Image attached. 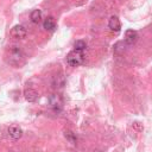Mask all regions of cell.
Returning a JSON list of instances; mask_svg holds the SVG:
<instances>
[{"label":"cell","instance_id":"277c9868","mask_svg":"<svg viewBox=\"0 0 152 152\" xmlns=\"http://www.w3.org/2000/svg\"><path fill=\"white\" fill-rule=\"evenodd\" d=\"M10 34H11V37H13L15 39H23V38L26 37L27 31H26L25 26H23V25H15V26L12 27Z\"/></svg>","mask_w":152,"mask_h":152},{"label":"cell","instance_id":"ba28073f","mask_svg":"<svg viewBox=\"0 0 152 152\" xmlns=\"http://www.w3.org/2000/svg\"><path fill=\"white\" fill-rule=\"evenodd\" d=\"M24 96H25L26 101H28V102H36L38 100V97H39L38 93L34 89H31V88H28V89H26L24 91Z\"/></svg>","mask_w":152,"mask_h":152},{"label":"cell","instance_id":"5b68a950","mask_svg":"<svg viewBox=\"0 0 152 152\" xmlns=\"http://www.w3.org/2000/svg\"><path fill=\"white\" fill-rule=\"evenodd\" d=\"M8 134H10V137H11L12 139L18 140V139H20L21 135H23V129H21V127L18 126V125H11V126L8 127Z\"/></svg>","mask_w":152,"mask_h":152},{"label":"cell","instance_id":"7c38bea8","mask_svg":"<svg viewBox=\"0 0 152 152\" xmlns=\"http://www.w3.org/2000/svg\"><path fill=\"white\" fill-rule=\"evenodd\" d=\"M86 46H87V44H86L84 40H76V42L74 43V48H75V50H77V51H83V50L86 49Z\"/></svg>","mask_w":152,"mask_h":152},{"label":"cell","instance_id":"30bf717a","mask_svg":"<svg viewBox=\"0 0 152 152\" xmlns=\"http://www.w3.org/2000/svg\"><path fill=\"white\" fill-rule=\"evenodd\" d=\"M30 19L34 24L40 23V20H42V11L40 10H33L31 12V14H30Z\"/></svg>","mask_w":152,"mask_h":152},{"label":"cell","instance_id":"8992f818","mask_svg":"<svg viewBox=\"0 0 152 152\" xmlns=\"http://www.w3.org/2000/svg\"><path fill=\"white\" fill-rule=\"evenodd\" d=\"M138 40V33L134 30H127L125 32V43L127 45H133Z\"/></svg>","mask_w":152,"mask_h":152},{"label":"cell","instance_id":"6da1fadb","mask_svg":"<svg viewBox=\"0 0 152 152\" xmlns=\"http://www.w3.org/2000/svg\"><path fill=\"white\" fill-rule=\"evenodd\" d=\"M6 57H7V62L14 66H19L24 63V52L17 45H12L7 49Z\"/></svg>","mask_w":152,"mask_h":152},{"label":"cell","instance_id":"9c48e42d","mask_svg":"<svg viewBox=\"0 0 152 152\" xmlns=\"http://www.w3.org/2000/svg\"><path fill=\"white\" fill-rule=\"evenodd\" d=\"M43 26H44V28L48 30V31H53L55 27H56V21H55V19H53L52 17H48V18L44 20Z\"/></svg>","mask_w":152,"mask_h":152},{"label":"cell","instance_id":"3957f363","mask_svg":"<svg viewBox=\"0 0 152 152\" xmlns=\"http://www.w3.org/2000/svg\"><path fill=\"white\" fill-rule=\"evenodd\" d=\"M49 104H50L51 109H52L55 113H58V112L62 109V104H63L62 97H61L58 94H52V95H50V97H49Z\"/></svg>","mask_w":152,"mask_h":152},{"label":"cell","instance_id":"7a4b0ae2","mask_svg":"<svg viewBox=\"0 0 152 152\" xmlns=\"http://www.w3.org/2000/svg\"><path fill=\"white\" fill-rule=\"evenodd\" d=\"M66 62L71 66L81 65L83 63V53H82V51H77V50L70 51L68 53V56H66Z\"/></svg>","mask_w":152,"mask_h":152},{"label":"cell","instance_id":"8fae6325","mask_svg":"<svg viewBox=\"0 0 152 152\" xmlns=\"http://www.w3.org/2000/svg\"><path fill=\"white\" fill-rule=\"evenodd\" d=\"M53 87L55 88H63V86L65 84V78L63 75H56L53 77Z\"/></svg>","mask_w":152,"mask_h":152},{"label":"cell","instance_id":"5bb4252c","mask_svg":"<svg viewBox=\"0 0 152 152\" xmlns=\"http://www.w3.org/2000/svg\"><path fill=\"white\" fill-rule=\"evenodd\" d=\"M133 127H134L137 131H141V129H142V126H141L139 122H134V124H133Z\"/></svg>","mask_w":152,"mask_h":152},{"label":"cell","instance_id":"4fadbf2b","mask_svg":"<svg viewBox=\"0 0 152 152\" xmlns=\"http://www.w3.org/2000/svg\"><path fill=\"white\" fill-rule=\"evenodd\" d=\"M64 137H65L71 144H75V142H76V137H75V134H74L71 131H65V132H64Z\"/></svg>","mask_w":152,"mask_h":152},{"label":"cell","instance_id":"52a82bcc","mask_svg":"<svg viewBox=\"0 0 152 152\" xmlns=\"http://www.w3.org/2000/svg\"><path fill=\"white\" fill-rule=\"evenodd\" d=\"M108 26H109V28H110L112 31L119 32L120 28H121V24H120L119 18L115 17V15H112V17L109 18V20H108Z\"/></svg>","mask_w":152,"mask_h":152}]
</instances>
